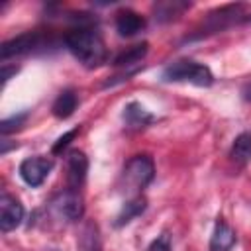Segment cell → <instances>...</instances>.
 I'll use <instances>...</instances> for the list:
<instances>
[{
    "instance_id": "9",
    "label": "cell",
    "mask_w": 251,
    "mask_h": 251,
    "mask_svg": "<svg viewBox=\"0 0 251 251\" xmlns=\"http://www.w3.org/2000/svg\"><path fill=\"white\" fill-rule=\"evenodd\" d=\"M143 29H145V18L139 12L124 8L116 14V31L122 37H133Z\"/></svg>"
},
{
    "instance_id": "18",
    "label": "cell",
    "mask_w": 251,
    "mask_h": 251,
    "mask_svg": "<svg viewBox=\"0 0 251 251\" xmlns=\"http://www.w3.org/2000/svg\"><path fill=\"white\" fill-rule=\"evenodd\" d=\"M25 120H27V112L14 114V116H10V118L2 120V124H0V131H2V135H8V133H12V131L20 129V127L24 126V122H25Z\"/></svg>"
},
{
    "instance_id": "11",
    "label": "cell",
    "mask_w": 251,
    "mask_h": 251,
    "mask_svg": "<svg viewBox=\"0 0 251 251\" xmlns=\"http://www.w3.org/2000/svg\"><path fill=\"white\" fill-rule=\"evenodd\" d=\"M122 120L127 129H143L155 122V116L147 112L139 102H129L122 112Z\"/></svg>"
},
{
    "instance_id": "10",
    "label": "cell",
    "mask_w": 251,
    "mask_h": 251,
    "mask_svg": "<svg viewBox=\"0 0 251 251\" xmlns=\"http://www.w3.org/2000/svg\"><path fill=\"white\" fill-rule=\"evenodd\" d=\"M235 241H237V235L231 229V226L224 218H218L210 237V251H231Z\"/></svg>"
},
{
    "instance_id": "6",
    "label": "cell",
    "mask_w": 251,
    "mask_h": 251,
    "mask_svg": "<svg viewBox=\"0 0 251 251\" xmlns=\"http://www.w3.org/2000/svg\"><path fill=\"white\" fill-rule=\"evenodd\" d=\"M24 214L25 212H24L22 202L12 194L2 192V196H0V229L4 233L16 229L24 222Z\"/></svg>"
},
{
    "instance_id": "20",
    "label": "cell",
    "mask_w": 251,
    "mask_h": 251,
    "mask_svg": "<svg viewBox=\"0 0 251 251\" xmlns=\"http://www.w3.org/2000/svg\"><path fill=\"white\" fill-rule=\"evenodd\" d=\"M147 251H173L171 233H169V231H163L161 235H157V237H155V239L149 243Z\"/></svg>"
},
{
    "instance_id": "19",
    "label": "cell",
    "mask_w": 251,
    "mask_h": 251,
    "mask_svg": "<svg viewBox=\"0 0 251 251\" xmlns=\"http://www.w3.org/2000/svg\"><path fill=\"white\" fill-rule=\"evenodd\" d=\"M76 133H78V127H75V129H71V131L63 133L61 137H57V141H55V143H53V147H51V153H53V155H61V153L71 145V141L76 137Z\"/></svg>"
},
{
    "instance_id": "5",
    "label": "cell",
    "mask_w": 251,
    "mask_h": 251,
    "mask_svg": "<svg viewBox=\"0 0 251 251\" xmlns=\"http://www.w3.org/2000/svg\"><path fill=\"white\" fill-rule=\"evenodd\" d=\"M51 169H53V161H51V159L35 155V157L24 159V161L20 163L18 173H20L22 180H24L27 186L35 188V186H39V184L49 176Z\"/></svg>"
},
{
    "instance_id": "4",
    "label": "cell",
    "mask_w": 251,
    "mask_h": 251,
    "mask_svg": "<svg viewBox=\"0 0 251 251\" xmlns=\"http://www.w3.org/2000/svg\"><path fill=\"white\" fill-rule=\"evenodd\" d=\"M49 210L55 218L71 224V222H78L84 214V200L80 196L78 190L75 188H67L61 190L59 194H55L49 202Z\"/></svg>"
},
{
    "instance_id": "17",
    "label": "cell",
    "mask_w": 251,
    "mask_h": 251,
    "mask_svg": "<svg viewBox=\"0 0 251 251\" xmlns=\"http://www.w3.org/2000/svg\"><path fill=\"white\" fill-rule=\"evenodd\" d=\"M80 251H100V237L94 224H86L80 235Z\"/></svg>"
},
{
    "instance_id": "21",
    "label": "cell",
    "mask_w": 251,
    "mask_h": 251,
    "mask_svg": "<svg viewBox=\"0 0 251 251\" xmlns=\"http://www.w3.org/2000/svg\"><path fill=\"white\" fill-rule=\"evenodd\" d=\"M18 73V67H8V65H2V84H6L10 80L12 75Z\"/></svg>"
},
{
    "instance_id": "8",
    "label": "cell",
    "mask_w": 251,
    "mask_h": 251,
    "mask_svg": "<svg viewBox=\"0 0 251 251\" xmlns=\"http://www.w3.org/2000/svg\"><path fill=\"white\" fill-rule=\"evenodd\" d=\"M86 173H88L86 155L78 149L69 151V155H67V182H69V188L78 190V186L86 178Z\"/></svg>"
},
{
    "instance_id": "22",
    "label": "cell",
    "mask_w": 251,
    "mask_h": 251,
    "mask_svg": "<svg viewBox=\"0 0 251 251\" xmlns=\"http://www.w3.org/2000/svg\"><path fill=\"white\" fill-rule=\"evenodd\" d=\"M241 94H243V100L251 102V82H247V84L241 88Z\"/></svg>"
},
{
    "instance_id": "14",
    "label": "cell",
    "mask_w": 251,
    "mask_h": 251,
    "mask_svg": "<svg viewBox=\"0 0 251 251\" xmlns=\"http://www.w3.org/2000/svg\"><path fill=\"white\" fill-rule=\"evenodd\" d=\"M145 208H147V200H145L143 196H133L131 200L124 202L120 214L116 216L114 226H116V227H122V226H126V224H129L133 218L141 216V214L145 212Z\"/></svg>"
},
{
    "instance_id": "3",
    "label": "cell",
    "mask_w": 251,
    "mask_h": 251,
    "mask_svg": "<svg viewBox=\"0 0 251 251\" xmlns=\"http://www.w3.org/2000/svg\"><path fill=\"white\" fill-rule=\"evenodd\" d=\"M155 176V165L149 155H133L124 171H122V182L126 190H143Z\"/></svg>"
},
{
    "instance_id": "23",
    "label": "cell",
    "mask_w": 251,
    "mask_h": 251,
    "mask_svg": "<svg viewBox=\"0 0 251 251\" xmlns=\"http://www.w3.org/2000/svg\"><path fill=\"white\" fill-rule=\"evenodd\" d=\"M249 20H251V18H249Z\"/></svg>"
},
{
    "instance_id": "12",
    "label": "cell",
    "mask_w": 251,
    "mask_h": 251,
    "mask_svg": "<svg viewBox=\"0 0 251 251\" xmlns=\"http://www.w3.org/2000/svg\"><path fill=\"white\" fill-rule=\"evenodd\" d=\"M147 51H149V43H147V41L135 43V45H131V47H127V49H124V51H120V53L114 57L112 65H114V67H118V69H131V67H139V65H143L141 61L145 59Z\"/></svg>"
},
{
    "instance_id": "1",
    "label": "cell",
    "mask_w": 251,
    "mask_h": 251,
    "mask_svg": "<svg viewBox=\"0 0 251 251\" xmlns=\"http://www.w3.org/2000/svg\"><path fill=\"white\" fill-rule=\"evenodd\" d=\"M63 41L67 49L73 53V57L78 63H82L86 69L100 67L108 57L104 39L94 25H88V24L76 25L65 33Z\"/></svg>"
},
{
    "instance_id": "16",
    "label": "cell",
    "mask_w": 251,
    "mask_h": 251,
    "mask_svg": "<svg viewBox=\"0 0 251 251\" xmlns=\"http://www.w3.org/2000/svg\"><path fill=\"white\" fill-rule=\"evenodd\" d=\"M186 8H190V4H186V2H161V4H155V12H157V18L161 22L175 18L176 14H180Z\"/></svg>"
},
{
    "instance_id": "7",
    "label": "cell",
    "mask_w": 251,
    "mask_h": 251,
    "mask_svg": "<svg viewBox=\"0 0 251 251\" xmlns=\"http://www.w3.org/2000/svg\"><path fill=\"white\" fill-rule=\"evenodd\" d=\"M39 43H41V35L37 31L20 33V35H16V37H12V39H8V41L2 43V47H0V59L6 61L10 57L29 53L35 47H39Z\"/></svg>"
},
{
    "instance_id": "2",
    "label": "cell",
    "mask_w": 251,
    "mask_h": 251,
    "mask_svg": "<svg viewBox=\"0 0 251 251\" xmlns=\"http://www.w3.org/2000/svg\"><path fill=\"white\" fill-rule=\"evenodd\" d=\"M161 78L165 82H190L196 86H212L214 84L212 71L206 65L196 63L192 59H178V61L171 63L169 67H165Z\"/></svg>"
},
{
    "instance_id": "15",
    "label": "cell",
    "mask_w": 251,
    "mask_h": 251,
    "mask_svg": "<svg viewBox=\"0 0 251 251\" xmlns=\"http://www.w3.org/2000/svg\"><path fill=\"white\" fill-rule=\"evenodd\" d=\"M229 157L239 165H245L251 161V131H241L233 139L231 149H229Z\"/></svg>"
},
{
    "instance_id": "13",
    "label": "cell",
    "mask_w": 251,
    "mask_h": 251,
    "mask_svg": "<svg viewBox=\"0 0 251 251\" xmlns=\"http://www.w3.org/2000/svg\"><path fill=\"white\" fill-rule=\"evenodd\" d=\"M76 104H78V94L75 88H65L59 92V96L55 98L53 106H51V112L55 118L59 120H67L75 114L76 110Z\"/></svg>"
}]
</instances>
